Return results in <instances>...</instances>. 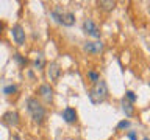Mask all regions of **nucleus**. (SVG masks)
Listing matches in <instances>:
<instances>
[{
	"mask_svg": "<svg viewBox=\"0 0 150 140\" xmlns=\"http://www.w3.org/2000/svg\"><path fill=\"white\" fill-rule=\"evenodd\" d=\"M27 111L30 114L31 120L35 121L36 125H42L45 120V115H47V111H45V106H42V103L35 97H30L27 98Z\"/></svg>",
	"mask_w": 150,
	"mask_h": 140,
	"instance_id": "obj_1",
	"label": "nucleus"
},
{
	"mask_svg": "<svg viewBox=\"0 0 150 140\" xmlns=\"http://www.w3.org/2000/svg\"><path fill=\"white\" fill-rule=\"evenodd\" d=\"M36 93L45 104H52V103H53V87H52L50 84H41V86L38 87Z\"/></svg>",
	"mask_w": 150,
	"mask_h": 140,
	"instance_id": "obj_4",
	"label": "nucleus"
},
{
	"mask_svg": "<svg viewBox=\"0 0 150 140\" xmlns=\"http://www.w3.org/2000/svg\"><path fill=\"white\" fill-rule=\"evenodd\" d=\"M83 48L84 51H88L91 55H98L103 51V42L102 41H88Z\"/></svg>",
	"mask_w": 150,
	"mask_h": 140,
	"instance_id": "obj_8",
	"label": "nucleus"
},
{
	"mask_svg": "<svg viewBox=\"0 0 150 140\" xmlns=\"http://www.w3.org/2000/svg\"><path fill=\"white\" fill-rule=\"evenodd\" d=\"M61 25H63V27H74L75 25V14L72 11H64Z\"/></svg>",
	"mask_w": 150,
	"mask_h": 140,
	"instance_id": "obj_11",
	"label": "nucleus"
},
{
	"mask_svg": "<svg viewBox=\"0 0 150 140\" xmlns=\"http://www.w3.org/2000/svg\"><path fill=\"white\" fill-rule=\"evenodd\" d=\"M3 28H5L3 22H0V36H2V33H3Z\"/></svg>",
	"mask_w": 150,
	"mask_h": 140,
	"instance_id": "obj_21",
	"label": "nucleus"
},
{
	"mask_svg": "<svg viewBox=\"0 0 150 140\" xmlns=\"http://www.w3.org/2000/svg\"><path fill=\"white\" fill-rule=\"evenodd\" d=\"M88 79H89L92 84H96V83L100 81V75H98L96 70H88Z\"/></svg>",
	"mask_w": 150,
	"mask_h": 140,
	"instance_id": "obj_14",
	"label": "nucleus"
},
{
	"mask_svg": "<svg viewBox=\"0 0 150 140\" xmlns=\"http://www.w3.org/2000/svg\"><path fill=\"white\" fill-rule=\"evenodd\" d=\"M83 31L86 33L88 36L94 37V39H100V36H102L100 28H98V25L92 20V19H84V22H83Z\"/></svg>",
	"mask_w": 150,
	"mask_h": 140,
	"instance_id": "obj_3",
	"label": "nucleus"
},
{
	"mask_svg": "<svg viewBox=\"0 0 150 140\" xmlns=\"http://www.w3.org/2000/svg\"><path fill=\"white\" fill-rule=\"evenodd\" d=\"M63 16H64V11H63V8H61V6H55L50 11V17L53 19L56 23H59V25H61V22H63Z\"/></svg>",
	"mask_w": 150,
	"mask_h": 140,
	"instance_id": "obj_12",
	"label": "nucleus"
},
{
	"mask_svg": "<svg viewBox=\"0 0 150 140\" xmlns=\"http://www.w3.org/2000/svg\"><path fill=\"white\" fill-rule=\"evenodd\" d=\"M142 140H150V139H149V137H144V139H142Z\"/></svg>",
	"mask_w": 150,
	"mask_h": 140,
	"instance_id": "obj_22",
	"label": "nucleus"
},
{
	"mask_svg": "<svg viewBox=\"0 0 150 140\" xmlns=\"http://www.w3.org/2000/svg\"><path fill=\"white\" fill-rule=\"evenodd\" d=\"M130 126H131V121H130V120H122V121H119V123H117L116 131H125V129H128Z\"/></svg>",
	"mask_w": 150,
	"mask_h": 140,
	"instance_id": "obj_16",
	"label": "nucleus"
},
{
	"mask_svg": "<svg viewBox=\"0 0 150 140\" xmlns=\"http://www.w3.org/2000/svg\"><path fill=\"white\" fill-rule=\"evenodd\" d=\"M97 5L102 11H106V13H110L116 8V2H112V0H100Z\"/></svg>",
	"mask_w": 150,
	"mask_h": 140,
	"instance_id": "obj_13",
	"label": "nucleus"
},
{
	"mask_svg": "<svg viewBox=\"0 0 150 140\" xmlns=\"http://www.w3.org/2000/svg\"><path fill=\"white\" fill-rule=\"evenodd\" d=\"M16 92H17V86H16V84H9V86H5V87H3V93H5L6 97L14 95Z\"/></svg>",
	"mask_w": 150,
	"mask_h": 140,
	"instance_id": "obj_15",
	"label": "nucleus"
},
{
	"mask_svg": "<svg viewBox=\"0 0 150 140\" xmlns=\"http://www.w3.org/2000/svg\"><path fill=\"white\" fill-rule=\"evenodd\" d=\"M124 98H125V100H128L130 103H133V104L136 103V100H138V97L134 95V92H133V90H127V92H125V97H124Z\"/></svg>",
	"mask_w": 150,
	"mask_h": 140,
	"instance_id": "obj_17",
	"label": "nucleus"
},
{
	"mask_svg": "<svg viewBox=\"0 0 150 140\" xmlns=\"http://www.w3.org/2000/svg\"><path fill=\"white\" fill-rule=\"evenodd\" d=\"M127 137H128L130 140H138V137H136V132H134V131H128Z\"/></svg>",
	"mask_w": 150,
	"mask_h": 140,
	"instance_id": "obj_20",
	"label": "nucleus"
},
{
	"mask_svg": "<svg viewBox=\"0 0 150 140\" xmlns=\"http://www.w3.org/2000/svg\"><path fill=\"white\" fill-rule=\"evenodd\" d=\"M3 121L8 126L16 128V126H19V123H21V115H19V112H16V111H8L3 114Z\"/></svg>",
	"mask_w": 150,
	"mask_h": 140,
	"instance_id": "obj_7",
	"label": "nucleus"
},
{
	"mask_svg": "<svg viewBox=\"0 0 150 140\" xmlns=\"http://www.w3.org/2000/svg\"><path fill=\"white\" fill-rule=\"evenodd\" d=\"M11 34H13V39L17 45H25V41H27V34H25V30L21 23H16L13 25L11 28Z\"/></svg>",
	"mask_w": 150,
	"mask_h": 140,
	"instance_id": "obj_5",
	"label": "nucleus"
},
{
	"mask_svg": "<svg viewBox=\"0 0 150 140\" xmlns=\"http://www.w3.org/2000/svg\"><path fill=\"white\" fill-rule=\"evenodd\" d=\"M14 59H16L21 65H27V64H28V59H27V58H23V56H22V55H19V53L14 55Z\"/></svg>",
	"mask_w": 150,
	"mask_h": 140,
	"instance_id": "obj_18",
	"label": "nucleus"
},
{
	"mask_svg": "<svg viewBox=\"0 0 150 140\" xmlns=\"http://www.w3.org/2000/svg\"><path fill=\"white\" fill-rule=\"evenodd\" d=\"M61 117H63V120L67 125H74V123H77V120H78V114L74 107H66V109H63Z\"/></svg>",
	"mask_w": 150,
	"mask_h": 140,
	"instance_id": "obj_9",
	"label": "nucleus"
},
{
	"mask_svg": "<svg viewBox=\"0 0 150 140\" xmlns=\"http://www.w3.org/2000/svg\"><path fill=\"white\" fill-rule=\"evenodd\" d=\"M35 65H36V69H42V67H44V59H42V56H39V58H36V61H35Z\"/></svg>",
	"mask_w": 150,
	"mask_h": 140,
	"instance_id": "obj_19",
	"label": "nucleus"
},
{
	"mask_svg": "<svg viewBox=\"0 0 150 140\" xmlns=\"http://www.w3.org/2000/svg\"><path fill=\"white\" fill-rule=\"evenodd\" d=\"M120 106H122V111H124V114L125 117H133L134 115V106H133V103H130L128 100H125V98H122L120 100Z\"/></svg>",
	"mask_w": 150,
	"mask_h": 140,
	"instance_id": "obj_10",
	"label": "nucleus"
},
{
	"mask_svg": "<svg viewBox=\"0 0 150 140\" xmlns=\"http://www.w3.org/2000/svg\"><path fill=\"white\" fill-rule=\"evenodd\" d=\"M61 73H63V70H61L59 64L50 62L49 65H47V78H49L52 83H58V79H59V76H61Z\"/></svg>",
	"mask_w": 150,
	"mask_h": 140,
	"instance_id": "obj_6",
	"label": "nucleus"
},
{
	"mask_svg": "<svg viewBox=\"0 0 150 140\" xmlns=\"http://www.w3.org/2000/svg\"><path fill=\"white\" fill-rule=\"evenodd\" d=\"M108 86L106 83L103 81V79H100L98 83L92 84L91 90H89V100H91L92 104H100V103H103L108 98Z\"/></svg>",
	"mask_w": 150,
	"mask_h": 140,
	"instance_id": "obj_2",
	"label": "nucleus"
}]
</instances>
